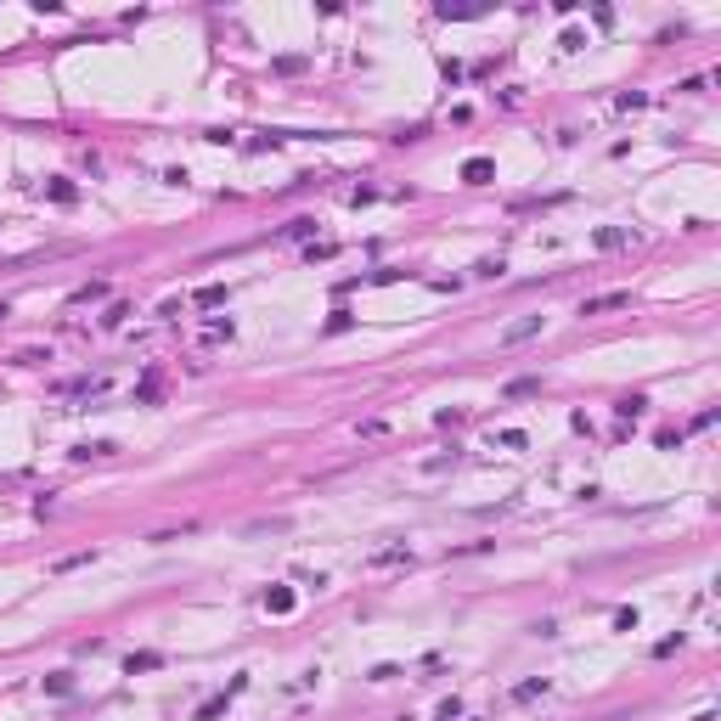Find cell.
Masks as SVG:
<instances>
[{
	"mask_svg": "<svg viewBox=\"0 0 721 721\" xmlns=\"http://www.w3.org/2000/svg\"><path fill=\"white\" fill-rule=\"evenodd\" d=\"M366 569H411V546H384L366 558Z\"/></svg>",
	"mask_w": 721,
	"mask_h": 721,
	"instance_id": "6da1fadb",
	"label": "cell"
},
{
	"mask_svg": "<svg viewBox=\"0 0 721 721\" xmlns=\"http://www.w3.org/2000/svg\"><path fill=\"white\" fill-rule=\"evenodd\" d=\"M546 327V316H519L513 327H501V344H524V338H535Z\"/></svg>",
	"mask_w": 721,
	"mask_h": 721,
	"instance_id": "7a4b0ae2",
	"label": "cell"
},
{
	"mask_svg": "<svg viewBox=\"0 0 721 721\" xmlns=\"http://www.w3.org/2000/svg\"><path fill=\"white\" fill-rule=\"evenodd\" d=\"M625 305H631V293H598V299L580 305V316H609V310H625Z\"/></svg>",
	"mask_w": 721,
	"mask_h": 721,
	"instance_id": "3957f363",
	"label": "cell"
},
{
	"mask_svg": "<svg viewBox=\"0 0 721 721\" xmlns=\"http://www.w3.org/2000/svg\"><path fill=\"white\" fill-rule=\"evenodd\" d=\"M501 395H507V400H535V395H541V377H513Z\"/></svg>",
	"mask_w": 721,
	"mask_h": 721,
	"instance_id": "277c9868",
	"label": "cell"
},
{
	"mask_svg": "<svg viewBox=\"0 0 721 721\" xmlns=\"http://www.w3.org/2000/svg\"><path fill=\"white\" fill-rule=\"evenodd\" d=\"M490 175H496V169H490V158H468V163H462V181H474V186H485Z\"/></svg>",
	"mask_w": 721,
	"mask_h": 721,
	"instance_id": "5b68a950",
	"label": "cell"
},
{
	"mask_svg": "<svg viewBox=\"0 0 721 721\" xmlns=\"http://www.w3.org/2000/svg\"><path fill=\"white\" fill-rule=\"evenodd\" d=\"M158 665H163V654H152V648H141V654L124 659V670H130V676H136V670H158Z\"/></svg>",
	"mask_w": 721,
	"mask_h": 721,
	"instance_id": "8992f818",
	"label": "cell"
},
{
	"mask_svg": "<svg viewBox=\"0 0 721 721\" xmlns=\"http://www.w3.org/2000/svg\"><path fill=\"white\" fill-rule=\"evenodd\" d=\"M541 693H546V676H530V682H519V688H513V699H519V704H530V699H541Z\"/></svg>",
	"mask_w": 721,
	"mask_h": 721,
	"instance_id": "52a82bcc",
	"label": "cell"
},
{
	"mask_svg": "<svg viewBox=\"0 0 721 721\" xmlns=\"http://www.w3.org/2000/svg\"><path fill=\"white\" fill-rule=\"evenodd\" d=\"M192 305H203V310H215V305H226V287L220 282H208V287H197V299Z\"/></svg>",
	"mask_w": 721,
	"mask_h": 721,
	"instance_id": "ba28073f",
	"label": "cell"
},
{
	"mask_svg": "<svg viewBox=\"0 0 721 721\" xmlns=\"http://www.w3.org/2000/svg\"><path fill=\"white\" fill-rule=\"evenodd\" d=\"M625 242H631L625 226H603V231H598V248H625Z\"/></svg>",
	"mask_w": 721,
	"mask_h": 721,
	"instance_id": "9c48e42d",
	"label": "cell"
},
{
	"mask_svg": "<svg viewBox=\"0 0 721 721\" xmlns=\"http://www.w3.org/2000/svg\"><path fill=\"white\" fill-rule=\"evenodd\" d=\"M282 237H293V242H305V237H316V220L305 215V220H287L282 226Z\"/></svg>",
	"mask_w": 721,
	"mask_h": 721,
	"instance_id": "30bf717a",
	"label": "cell"
},
{
	"mask_svg": "<svg viewBox=\"0 0 721 721\" xmlns=\"http://www.w3.org/2000/svg\"><path fill=\"white\" fill-rule=\"evenodd\" d=\"M91 299H107V282H84V287H73V305H91Z\"/></svg>",
	"mask_w": 721,
	"mask_h": 721,
	"instance_id": "8fae6325",
	"label": "cell"
},
{
	"mask_svg": "<svg viewBox=\"0 0 721 721\" xmlns=\"http://www.w3.org/2000/svg\"><path fill=\"white\" fill-rule=\"evenodd\" d=\"M265 603H271V614H287V609H293V591L276 586V591H265Z\"/></svg>",
	"mask_w": 721,
	"mask_h": 721,
	"instance_id": "7c38bea8",
	"label": "cell"
},
{
	"mask_svg": "<svg viewBox=\"0 0 721 721\" xmlns=\"http://www.w3.org/2000/svg\"><path fill=\"white\" fill-rule=\"evenodd\" d=\"M643 406H648L643 395H620V406H614V411H620V417H643Z\"/></svg>",
	"mask_w": 721,
	"mask_h": 721,
	"instance_id": "4fadbf2b",
	"label": "cell"
},
{
	"mask_svg": "<svg viewBox=\"0 0 721 721\" xmlns=\"http://www.w3.org/2000/svg\"><path fill=\"white\" fill-rule=\"evenodd\" d=\"M46 197H57V203H73V197H79V192H73V186H68V181H46Z\"/></svg>",
	"mask_w": 721,
	"mask_h": 721,
	"instance_id": "5bb4252c",
	"label": "cell"
},
{
	"mask_svg": "<svg viewBox=\"0 0 721 721\" xmlns=\"http://www.w3.org/2000/svg\"><path fill=\"white\" fill-rule=\"evenodd\" d=\"M614 107H620V113H637V107H648V96H643V91H625Z\"/></svg>",
	"mask_w": 721,
	"mask_h": 721,
	"instance_id": "9a60e30c",
	"label": "cell"
},
{
	"mask_svg": "<svg viewBox=\"0 0 721 721\" xmlns=\"http://www.w3.org/2000/svg\"><path fill=\"white\" fill-rule=\"evenodd\" d=\"M226 338H231V321H215V327L203 332V344H226Z\"/></svg>",
	"mask_w": 721,
	"mask_h": 721,
	"instance_id": "2e32d148",
	"label": "cell"
},
{
	"mask_svg": "<svg viewBox=\"0 0 721 721\" xmlns=\"http://www.w3.org/2000/svg\"><path fill=\"white\" fill-rule=\"evenodd\" d=\"M73 688V676L68 670H57V676H46V693H68Z\"/></svg>",
	"mask_w": 721,
	"mask_h": 721,
	"instance_id": "e0dca14e",
	"label": "cell"
},
{
	"mask_svg": "<svg viewBox=\"0 0 721 721\" xmlns=\"http://www.w3.org/2000/svg\"><path fill=\"white\" fill-rule=\"evenodd\" d=\"M220 715H226V699H208V704L197 710V721H220Z\"/></svg>",
	"mask_w": 721,
	"mask_h": 721,
	"instance_id": "ac0fdd59",
	"label": "cell"
},
{
	"mask_svg": "<svg viewBox=\"0 0 721 721\" xmlns=\"http://www.w3.org/2000/svg\"><path fill=\"white\" fill-rule=\"evenodd\" d=\"M366 676H372V682H395V676H400V665H372Z\"/></svg>",
	"mask_w": 721,
	"mask_h": 721,
	"instance_id": "d6986e66",
	"label": "cell"
},
{
	"mask_svg": "<svg viewBox=\"0 0 721 721\" xmlns=\"http://www.w3.org/2000/svg\"><path fill=\"white\" fill-rule=\"evenodd\" d=\"M496 445H507V451H519V445H524V434H519V429H501V434H496Z\"/></svg>",
	"mask_w": 721,
	"mask_h": 721,
	"instance_id": "ffe728a7",
	"label": "cell"
},
{
	"mask_svg": "<svg viewBox=\"0 0 721 721\" xmlns=\"http://www.w3.org/2000/svg\"><path fill=\"white\" fill-rule=\"evenodd\" d=\"M676 648H682V637H665V643H654V659H670Z\"/></svg>",
	"mask_w": 721,
	"mask_h": 721,
	"instance_id": "44dd1931",
	"label": "cell"
},
{
	"mask_svg": "<svg viewBox=\"0 0 721 721\" xmlns=\"http://www.w3.org/2000/svg\"><path fill=\"white\" fill-rule=\"evenodd\" d=\"M501 271H507L501 260H479V265H474V276H501Z\"/></svg>",
	"mask_w": 721,
	"mask_h": 721,
	"instance_id": "7402d4cb",
	"label": "cell"
},
{
	"mask_svg": "<svg viewBox=\"0 0 721 721\" xmlns=\"http://www.w3.org/2000/svg\"><path fill=\"white\" fill-rule=\"evenodd\" d=\"M6 316H12V310H6V305H0V321H6Z\"/></svg>",
	"mask_w": 721,
	"mask_h": 721,
	"instance_id": "603a6c76",
	"label": "cell"
}]
</instances>
